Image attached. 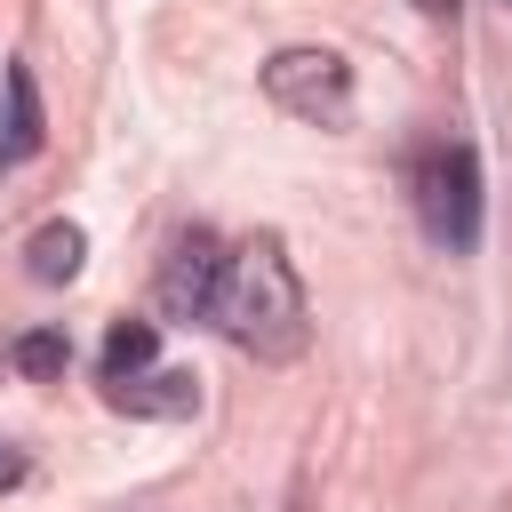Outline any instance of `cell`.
<instances>
[{
  "label": "cell",
  "instance_id": "obj_2",
  "mask_svg": "<svg viewBox=\"0 0 512 512\" xmlns=\"http://www.w3.org/2000/svg\"><path fill=\"white\" fill-rule=\"evenodd\" d=\"M408 200H416L424 240L464 256L480 240V152L464 136H424L408 152Z\"/></svg>",
  "mask_w": 512,
  "mask_h": 512
},
{
  "label": "cell",
  "instance_id": "obj_4",
  "mask_svg": "<svg viewBox=\"0 0 512 512\" xmlns=\"http://www.w3.org/2000/svg\"><path fill=\"white\" fill-rule=\"evenodd\" d=\"M224 232H208V224H184L176 240H168V256H160V280H152V304L168 312V320H208V304H216V280H224Z\"/></svg>",
  "mask_w": 512,
  "mask_h": 512
},
{
  "label": "cell",
  "instance_id": "obj_6",
  "mask_svg": "<svg viewBox=\"0 0 512 512\" xmlns=\"http://www.w3.org/2000/svg\"><path fill=\"white\" fill-rule=\"evenodd\" d=\"M48 136V112H40V88H32V64H8L0 72V176L24 168Z\"/></svg>",
  "mask_w": 512,
  "mask_h": 512
},
{
  "label": "cell",
  "instance_id": "obj_7",
  "mask_svg": "<svg viewBox=\"0 0 512 512\" xmlns=\"http://www.w3.org/2000/svg\"><path fill=\"white\" fill-rule=\"evenodd\" d=\"M80 256H88V232H80L72 216H48V224L24 240V272H32L40 288H64V280L80 272Z\"/></svg>",
  "mask_w": 512,
  "mask_h": 512
},
{
  "label": "cell",
  "instance_id": "obj_5",
  "mask_svg": "<svg viewBox=\"0 0 512 512\" xmlns=\"http://www.w3.org/2000/svg\"><path fill=\"white\" fill-rule=\"evenodd\" d=\"M104 400L112 408H128V416H152V424H184L192 408H200V376H184V368H144V376H128V384H104Z\"/></svg>",
  "mask_w": 512,
  "mask_h": 512
},
{
  "label": "cell",
  "instance_id": "obj_3",
  "mask_svg": "<svg viewBox=\"0 0 512 512\" xmlns=\"http://www.w3.org/2000/svg\"><path fill=\"white\" fill-rule=\"evenodd\" d=\"M264 96L288 112V120H312V128H344L352 120V64L336 48H280L264 64Z\"/></svg>",
  "mask_w": 512,
  "mask_h": 512
},
{
  "label": "cell",
  "instance_id": "obj_11",
  "mask_svg": "<svg viewBox=\"0 0 512 512\" xmlns=\"http://www.w3.org/2000/svg\"><path fill=\"white\" fill-rule=\"evenodd\" d=\"M416 8H424V16H456V0H416Z\"/></svg>",
  "mask_w": 512,
  "mask_h": 512
},
{
  "label": "cell",
  "instance_id": "obj_10",
  "mask_svg": "<svg viewBox=\"0 0 512 512\" xmlns=\"http://www.w3.org/2000/svg\"><path fill=\"white\" fill-rule=\"evenodd\" d=\"M24 480V448H0V488H16Z\"/></svg>",
  "mask_w": 512,
  "mask_h": 512
},
{
  "label": "cell",
  "instance_id": "obj_1",
  "mask_svg": "<svg viewBox=\"0 0 512 512\" xmlns=\"http://www.w3.org/2000/svg\"><path fill=\"white\" fill-rule=\"evenodd\" d=\"M208 328H224L248 360H296V352H304L312 304H304V280H296L280 232H256V240H240V248L224 256Z\"/></svg>",
  "mask_w": 512,
  "mask_h": 512
},
{
  "label": "cell",
  "instance_id": "obj_9",
  "mask_svg": "<svg viewBox=\"0 0 512 512\" xmlns=\"http://www.w3.org/2000/svg\"><path fill=\"white\" fill-rule=\"evenodd\" d=\"M32 384H48V376H64V360H72V344H64V328H32V336H16V352H8Z\"/></svg>",
  "mask_w": 512,
  "mask_h": 512
},
{
  "label": "cell",
  "instance_id": "obj_8",
  "mask_svg": "<svg viewBox=\"0 0 512 512\" xmlns=\"http://www.w3.org/2000/svg\"><path fill=\"white\" fill-rule=\"evenodd\" d=\"M160 360V328L152 320H120L112 336H104V360H96V384H128V376H144Z\"/></svg>",
  "mask_w": 512,
  "mask_h": 512
}]
</instances>
